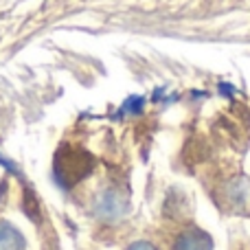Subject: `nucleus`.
Masks as SVG:
<instances>
[{"instance_id":"nucleus-6","label":"nucleus","mask_w":250,"mask_h":250,"mask_svg":"<svg viewBox=\"0 0 250 250\" xmlns=\"http://www.w3.org/2000/svg\"><path fill=\"white\" fill-rule=\"evenodd\" d=\"M127 250H158V248H156L154 244H149V242H134Z\"/></svg>"},{"instance_id":"nucleus-2","label":"nucleus","mask_w":250,"mask_h":250,"mask_svg":"<svg viewBox=\"0 0 250 250\" xmlns=\"http://www.w3.org/2000/svg\"><path fill=\"white\" fill-rule=\"evenodd\" d=\"M127 198L119 189H105L95 202V213L104 220H119L127 213Z\"/></svg>"},{"instance_id":"nucleus-1","label":"nucleus","mask_w":250,"mask_h":250,"mask_svg":"<svg viewBox=\"0 0 250 250\" xmlns=\"http://www.w3.org/2000/svg\"><path fill=\"white\" fill-rule=\"evenodd\" d=\"M92 158L83 149H75V147H62L55 156V178L62 187H73L82 178H86L92 171Z\"/></svg>"},{"instance_id":"nucleus-4","label":"nucleus","mask_w":250,"mask_h":250,"mask_svg":"<svg viewBox=\"0 0 250 250\" xmlns=\"http://www.w3.org/2000/svg\"><path fill=\"white\" fill-rule=\"evenodd\" d=\"M26 239L11 222L0 220V250H24Z\"/></svg>"},{"instance_id":"nucleus-5","label":"nucleus","mask_w":250,"mask_h":250,"mask_svg":"<svg viewBox=\"0 0 250 250\" xmlns=\"http://www.w3.org/2000/svg\"><path fill=\"white\" fill-rule=\"evenodd\" d=\"M123 110H125V112H141V110H143V99H141V97H129V99L125 101Z\"/></svg>"},{"instance_id":"nucleus-3","label":"nucleus","mask_w":250,"mask_h":250,"mask_svg":"<svg viewBox=\"0 0 250 250\" xmlns=\"http://www.w3.org/2000/svg\"><path fill=\"white\" fill-rule=\"evenodd\" d=\"M173 250H213V239L200 229H187L176 237Z\"/></svg>"}]
</instances>
